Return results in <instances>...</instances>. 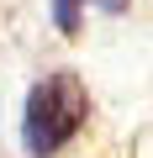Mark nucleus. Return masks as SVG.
<instances>
[{"mask_svg": "<svg viewBox=\"0 0 153 158\" xmlns=\"http://www.w3.org/2000/svg\"><path fill=\"white\" fill-rule=\"evenodd\" d=\"M85 116H90L85 85L74 74H48L21 100V148L32 158H58L74 137H79Z\"/></svg>", "mask_w": 153, "mask_h": 158, "instance_id": "1", "label": "nucleus"}, {"mask_svg": "<svg viewBox=\"0 0 153 158\" xmlns=\"http://www.w3.org/2000/svg\"><path fill=\"white\" fill-rule=\"evenodd\" d=\"M100 11H127V0H95Z\"/></svg>", "mask_w": 153, "mask_h": 158, "instance_id": "2", "label": "nucleus"}]
</instances>
